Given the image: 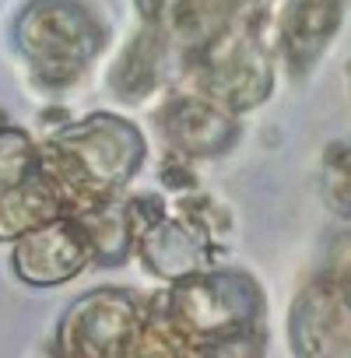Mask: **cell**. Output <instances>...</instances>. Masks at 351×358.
I'll return each instance as SVG.
<instances>
[{"label": "cell", "mask_w": 351, "mask_h": 358, "mask_svg": "<svg viewBox=\"0 0 351 358\" xmlns=\"http://www.w3.org/2000/svg\"><path fill=\"white\" fill-rule=\"evenodd\" d=\"M334 179L341 183V204L351 208V155H344V162H341V169H337Z\"/></svg>", "instance_id": "6da1fadb"}]
</instances>
